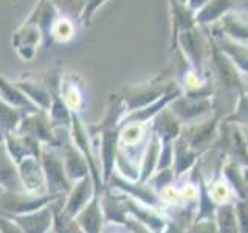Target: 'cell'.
I'll return each instance as SVG.
<instances>
[{"label": "cell", "mask_w": 248, "mask_h": 233, "mask_svg": "<svg viewBox=\"0 0 248 233\" xmlns=\"http://www.w3.org/2000/svg\"><path fill=\"white\" fill-rule=\"evenodd\" d=\"M11 219L19 224L23 233H50L53 227V210L46 205L33 213L13 216Z\"/></svg>", "instance_id": "603a6c76"}, {"label": "cell", "mask_w": 248, "mask_h": 233, "mask_svg": "<svg viewBox=\"0 0 248 233\" xmlns=\"http://www.w3.org/2000/svg\"><path fill=\"white\" fill-rule=\"evenodd\" d=\"M16 84L34 106H37L41 111L48 112L53 101V90L50 89V85L36 80H19L16 81Z\"/></svg>", "instance_id": "f1b7e54d"}, {"label": "cell", "mask_w": 248, "mask_h": 233, "mask_svg": "<svg viewBox=\"0 0 248 233\" xmlns=\"http://www.w3.org/2000/svg\"><path fill=\"white\" fill-rule=\"evenodd\" d=\"M56 199L58 198H53L50 194H31L27 191H2V194H0V215L13 217L33 213L50 205Z\"/></svg>", "instance_id": "277c9868"}, {"label": "cell", "mask_w": 248, "mask_h": 233, "mask_svg": "<svg viewBox=\"0 0 248 233\" xmlns=\"http://www.w3.org/2000/svg\"><path fill=\"white\" fill-rule=\"evenodd\" d=\"M23 116H25V114H23L20 109L5 103V101L0 98V131H2L3 134L17 132Z\"/></svg>", "instance_id": "836d02e7"}, {"label": "cell", "mask_w": 248, "mask_h": 233, "mask_svg": "<svg viewBox=\"0 0 248 233\" xmlns=\"http://www.w3.org/2000/svg\"><path fill=\"white\" fill-rule=\"evenodd\" d=\"M213 31H217L236 42L248 44V16L232 10L217 22V27H214Z\"/></svg>", "instance_id": "ac0fdd59"}, {"label": "cell", "mask_w": 248, "mask_h": 233, "mask_svg": "<svg viewBox=\"0 0 248 233\" xmlns=\"http://www.w3.org/2000/svg\"><path fill=\"white\" fill-rule=\"evenodd\" d=\"M244 8H247V10H248V0H247V2H245V5H244Z\"/></svg>", "instance_id": "f5cc1de1"}, {"label": "cell", "mask_w": 248, "mask_h": 233, "mask_svg": "<svg viewBox=\"0 0 248 233\" xmlns=\"http://www.w3.org/2000/svg\"><path fill=\"white\" fill-rule=\"evenodd\" d=\"M152 188L155 191H160L161 188H165L168 185H172L177 183V177L174 173V168H166V169H157L155 173L152 174V177L147 181Z\"/></svg>", "instance_id": "60d3db41"}, {"label": "cell", "mask_w": 248, "mask_h": 233, "mask_svg": "<svg viewBox=\"0 0 248 233\" xmlns=\"http://www.w3.org/2000/svg\"><path fill=\"white\" fill-rule=\"evenodd\" d=\"M175 51L182 54L191 68L205 75V64L208 54L211 53V37H206L203 28L196 25L177 36Z\"/></svg>", "instance_id": "7a4b0ae2"}, {"label": "cell", "mask_w": 248, "mask_h": 233, "mask_svg": "<svg viewBox=\"0 0 248 233\" xmlns=\"http://www.w3.org/2000/svg\"><path fill=\"white\" fill-rule=\"evenodd\" d=\"M17 168H19V177L23 191L31 194H46L45 174L42 169L41 159L37 157L23 159L20 163H17Z\"/></svg>", "instance_id": "9a60e30c"}, {"label": "cell", "mask_w": 248, "mask_h": 233, "mask_svg": "<svg viewBox=\"0 0 248 233\" xmlns=\"http://www.w3.org/2000/svg\"><path fill=\"white\" fill-rule=\"evenodd\" d=\"M78 25H79V23L73 22L72 19L59 16L51 28V41H56L59 44H68L70 41H73V37L76 36Z\"/></svg>", "instance_id": "d590c367"}, {"label": "cell", "mask_w": 248, "mask_h": 233, "mask_svg": "<svg viewBox=\"0 0 248 233\" xmlns=\"http://www.w3.org/2000/svg\"><path fill=\"white\" fill-rule=\"evenodd\" d=\"M213 44L232 61L240 73H248V44L236 42L232 39L213 31Z\"/></svg>", "instance_id": "ffe728a7"}, {"label": "cell", "mask_w": 248, "mask_h": 233, "mask_svg": "<svg viewBox=\"0 0 248 233\" xmlns=\"http://www.w3.org/2000/svg\"><path fill=\"white\" fill-rule=\"evenodd\" d=\"M103 233H129L126 227H123V225H113V224H108V227L104 229Z\"/></svg>", "instance_id": "681fc988"}, {"label": "cell", "mask_w": 248, "mask_h": 233, "mask_svg": "<svg viewBox=\"0 0 248 233\" xmlns=\"http://www.w3.org/2000/svg\"><path fill=\"white\" fill-rule=\"evenodd\" d=\"M206 190L209 198L213 199V202L217 207L223 204H231V202L236 200L232 188L227 182V179L222 176V171L217 173L213 179H206Z\"/></svg>", "instance_id": "4dcf8cb0"}, {"label": "cell", "mask_w": 248, "mask_h": 233, "mask_svg": "<svg viewBox=\"0 0 248 233\" xmlns=\"http://www.w3.org/2000/svg\"><path fill=\"white\" fill-rule=\"evenodd\" d=\"M3 145L16 163H20L23 159L28 157L41 159L42 145L30 135H22L19 132H10V134H5L3 137Z\"/></svg>", "instance_id": "2e32d148"}, {"label": "cell", "mask_w": 248, "mask_h": 233, "mask_svg": "<svg viewBox=\"0 0 248 233\" xmlns=\"http://www.w3.org/2000/svg\"><path fill=\"white\" fill-rule=\"evenodd\" d=\"M95 194H98L96 191V185L93 182V177L87 176L84 177L82 181L73 183L72 190L65 196L64 202H62V213H65L67 216L76 217L82 210L85 208V205L95 198Z\"/></svg>", "instance_id": "8fae6325"}, {"label": "cell", "mask_w": 248, "mask_h": 233, "mask_svg": "<svg viewBox=\"0 0 248 233\" xmlns=\"http://www.w3.org/2000/svg\"><path fill=\"white\" fill-rule=\"evenodd\" d=\"M0 98H2L5 103L20 109L25 115L41 111V109L31 103L30 98L17 87V84L11 83L10 80H6V78L2 75H0Z\"/></svg>", "instance_id": "4316f807"}, {"label": "cell", "mask_w": 248, "mask_h": 233, "mask_svg": "<svg viewBox=\"0 0 248 233\" xmlns=\"http://www.w3.org/2000/svg\"><path fill=\"white\" fill-rule=\"evenodd\" d=\"M59 16L72 19L76 23H81L85 0H53Z\"/></svg>", "instance_id": "8d00e7d4"}, {"label": "cell", "mask_w": 248, "mask_h": 233, "mask_svg": "<svg viewBox=\"0 0 248 233\" xmlns=\"http://www.w3.org/2000/svg\"><path fill=\"white\" fill-rule=\"evenodd\" d=\"M234 6H236V0H209L199 13H196L197 25L202 28L214 25L225 14L232 11Z\"/></svg>", "instance_id": "f546056e"}, {"label": "cell", "mask_w": 248, "mask_h": 233, "mask_svg": "<svg viewBox=\"0 0 248 233\" xmlns=\"http://www.w3.org/2000/svg\"><path fill=\"white\" fill-rule=\"evenodd\" d=\"M214 219L217 222L219 233H239L234 202L217 207Z\"/></svg>", "instance_id": "e575fe53"}, {"label": "cell", "mask_w": 248, "mask_h": 233, "mask_svg": "<svg viewBox=\"0 0 248 233\" xmlns=\"http://www.w3.org/2000/svg\"><path fill=\"white\" fill-rule=\"evenodd\" d=\"M186 233H219V229H217V222L213 217V219L192 221L186 227Z\"/></svg>", "instance_id": "7bdbcfd3"}, {"label": "cell", "mask_w": 248, "mask_h": 233, "mask_svg": "<svg viewBox=\"0 0 248 233\" xmlns=\"http://www.w3.org/2000/svg\"><path fill=\"white\" fill-rule=\"evenodd\" d=\"M186 227H188V225L183 224L182 221L174 219V217H169L161 233H186Z\"/></svg>", "instance_id": "bcb514c9"}, {"label": "cell", "mask_w": 248, "mask_h": 233, "mask_svg": "<svg viewBox=\"0 0 248 233\" xmlns=\"http://www.w3.org/2000/svg\"><path fill=\"white\" fill-rule=\"evenodd\" d=\"M70 138H72V143L81 151V154L85 157V160H87L89 168H90V174L93 177V182L96 185V191L103 193L104 183H103V177H101V168H99L98 159H95V154H93V138L90 137L87 126L82 123L78 112L72 114Z\"/></svg>", "instance_id": "5b68a950"}, {"label": "cell", "mask_w": 248, "mask_h": 233, "mask_svg": "<svg viewBox=\"0 0 248 233\" xmlns=\"http://www.w3.org/2000/svg\"><path fill=\"white\" fill-rule=\"evenodd\" d=\"M180 194H182V199H183V207L188 208L189 212H192L196 215V210H197V204H199V196H200V186L199 182L196 179H192L189 176V179L186 182H183L180 186Z\"/></svg>", "instance_id": "74e56055"}, {"label": "cell", "mask_w": 248, "mask_h": 233, "mask_svg": "<svg viewBox=\"0 0 248 233\" xmlns=\"http://www.w3.org/2000/svg\"><path fill=\"white\" fill-rule=\"evenodd\" d=\"M223 124H234V126L239 128H248V92L239 93L237 106L223 120Z\"/></svg>", "instance_id": "f35d334b"}, {"label": "cell", "mask_w": 248, "mask_h": 233, "mask_svg": "<svg viewBox=\"0 0 248 233\" xmlns=\"http://www.w3.org/2000/svg\"><path fill=\"white\" fill-rule=\"evenodd\" d=\"M234 208H236L239 233H248V200L236 199L234 200Z\"/></svg>", "instance_id": "b9f144b4"}, {"label": "cell", "mask_w": 248, "mask_h": 233, "mask_svg": "<svg viewBox=\"0 0 248 233\" xmlns=\"http://www.w3.org/2000/svg\"><path fill=\"white\" fill-rule=\"evenodd\" d=\"M183 128L185 124L170 111L169 106L166 109H163L151 123L152 132L161 140V143H174L182 135Z\"/></svg>", "instance_id": "e0dca14e"}, {"label": "cell", "mask_w": 248, "mask_h": 233, "mask_svg": "<svg viewBox=\"0 0 248 233\" xmlns=\"http://www.w3.org/2000/svg\"><path fill=\"white\" fill-rule=\"evenodd\" d=\"M107 0H85V5H84V13H82V19L81 23L82 25H90V22L93 19V16L96 14V11L103 6Z\"/></svg>", "instance_id": "ee69618b"}, {"label": "cell", "mask_w": 248, "mask_h": 233, "mask_svg": "<svg viewBox=\"0 0 248 233\" xmlns=\"http://www.w3.org/2000/svg\"><path fill=\"white\" fill-rule=\"evenodd\" d=\"M58 17H59V13L56 10V6H54L53 0H39L36 8L27 17L30 22H33L34 25H37V28L41 30L45 47L53 42L51 41V28Z\"/></svg>", "instance_id": "d6986e66"}, {"label": "cell", "mask_w": 248, "mask_h": 233, "mask_svg": "<svg viewBox=\"0 0 248 233\" xmlns=\"http://www.w3.org/2000/svg\"><path fill=\"white\" fill-rule=\"evenodd\" d=\"M213 107H214L213 97L189 98V97L180 95L169 104L170 111H172L186 126L205 120V116H208L213 112Z\"/></svg>", "instance_id": "9c48e42d"}, {"label": "cell", "mask_w": 248, "mask_h": 233, "mask_svg": "<svg viewBox=\"0 0 248 233\" xmlns=\"http://www.w3.org/2000/svg\"><path fill=\"white\" fill-rule=\"evenodd\" d=\"M75 73H65L61 80L59 97L72 112H79L84 104V87Z\"/></svg>", "instance_id": "d4e9b609"}, {"label": "cell", "mask_w": 248, "mask_h": 233, "mask_svg": "<svg viewBox=\"0 0 248 233\" xmlns=\"http://www.w3.org/2000/svg\"><path fill=\"white\" fill-rule=\"evenodd\" d=\"M17 132L22 135H30L36 138L42 146L44 145L59 146L56 129L53 128L46 111H37V112L25 115L20 121Z\"/></svg>", "instance_id": "ba28073f"}, {"label": "cell", "mask_w": 248, "mask_h": 233, "mask_svg": "<svg viewBox=\"0 0 248 233\" xmlns=\"http://www.w3.org/2000/svg\"><path fill=\"white\" fill-rule=\"evenodd\" d=\"M211 62L214 66V70L217 76H219V81L225 85L227 89H232L239 93L245 92L244 90V83L240 80V72L236 68V66L232 64V61L220 51L217 47L211 42Z\"/></svg>", "instance_id": "5bb4252c"}, {"label": "cell", "mask_w": 248, "mask_h": 233, "mask_svg": "<svg viewBox=\"0 0 248 233\" xmlns=\"http://www.w3.org/2000/svg\"><path fill=\"white\" fill-rule=\"evenodd\" d=\"M72 114L73 112L70 111L67 104L59 97L58 90H53V101L48 109V116H50L53 128L70 131V126H72Z\"/></svg>", "instance_id": "d6a6232c"}, {"label": "cell", "mask_w": 248, "mask_h": 233, "mask_svg": "<svg viewBox=\"0 0 248 233\" xmlns=\"http://www.w3.org/2000/svg\"><path fill=\"white\" fill-rule=\"evenodd\" d=\"M160 152H161V140L151 129V135L144 145L141 162H140V182H147L155 171H157Z\"/></svg>", "instance_id": "484cf974"}, {"label": "cell", "mask_w": 248, "mask_h": 233, "mask_svg": "<svg viewBox=\"0 0 248 233\" xmlns=\"http://www.w3.org/2000/svg\"><path fill=\"white\" fill-rule=\"evenodd\" d=\"M219 116H209L202 121H197L194 124H188L183 128L182 135L185 137L186 143H188L194 151L203 155L211 150V146L219 137Z\"/></svg>", "instance_id": "52a82bcc"}, {"label": "cell", "mask_w": 248, "mask_h": 233, "mask_svg": "<svg viewBox=\"0 0 248 233\" xmlns=\"http://www.w3.org/2000/svg\"><path fill=\"white\" fill-rule=\"evenodd\" d=\"M170 13V51H175L177 36L197 25L196 13L186 3V0H168Z\"/></svg>", "instance_id": "4fadbf2b"}, {"label": "cell", "mask_w": 248, "mask_h": 233, "mask_svg": "<svg viewBox=\"0 0 248 233\" xmlns=\"http://www.w3.org/2000/svg\"><path fill=\"white\" fill-rule=\"evenodd\" d=\"M240 131H242L244 138H245V142H247V145H248V128H240Z\"/></svg>", "instance_id": "f907efd6"}, {"label": "cell", "mask_w": 248, "mask_h": 233, "mask_svg": "<svg viewBox=\"0 0 248 233\" xmlns=\"http://www.w3.org/2000/svg\"><path fill=\"white\" fill-rule=\"evenodd\" d=\"M50 233H51V232H50Z\"/></svg>", "instance_id": "11a10c76"}, {"label": "cell", "mask_w": 248, "mask_h": 233, "mask_svg": "<svg viewBox=\"0 0 248 233\" xmlns=\"http://www.w3.org/2000/svg\"><path fill=\"white\" fill-rule=\"evenodd\" d=\"M0 188L3 191H23L17 163L11 159L3 143L0 145Z\"/></svg>", "instance_id": "83f0119b"}, {"label": "cell", "mask_w": 248, "mask_h": 233, "mask_svg": "<svg viewBox=\"0 0 248 233\" xmlns=\"http://www.w3.org/2000/svg\"><path fill=\"white\" fill-rule=\"evenodd\" d=\"M200 157H202V154L194 151L192 148L186 143L183 135L178 137L174 142V165H172L177 181L185 176H189V173L199 163Z\"/></svg>", "instance_id": "44dd1931"}, {"label": "cell", "mask_w": 248, "mask_h": 233, "mask_svg": "<svg viewBox=\"0 0 248 233\" xmlns=\"http://www.w3.org/2000/svg\"><path fill=\"white\" fill-rule=\"evenodd\" d=\"M41 163L45 174L46 194L53 198L62 199L72 190L73 183L68 181L62 160V152L59 146L44 145L41 152Z\"/></svg>", "instance_id": "6da1fadb"}, {"label": "cell", "mask_w": 248, "mask_h": 233, "mask_svg": "<svg viewBox=\"0 0 248 233\" xmlns=\"http://www.w3.org/2000/svg\"><path fill=\"white\" fill-rule=\"evenodd\" d=\"M106 188L113 190L121 194H126V196L141 202L144 205H149L154 208H163L160 198H158V193L155 191L149 183L140 182V181H129V179H124L121 174L116 173V171H113V174L110 176V179H108Z\"/></svg>", "instance_id": "8992f818"}, {"label": "cell", "mask_w": 248, "mask_h": 233, "mask_svg": "<svg viewBox=\"0 0 248 233\" xmlns=\"http://www.w3.org/2000/svg\"><path fill=\"white\" fill-rule=\"evenodd\" d=\"M2 191H3V190H2V188H0V194H2Z\"/></svg>", "instance_id": "db71d44e"}, {"label": "cell", "mask_w": 248, "mask_h": 233, "mask_svg": "<svg viewBox=\"0 0 248 233\" xmlns=\"http://www.w3.org/2000/svg\"><path fill=\"white\" fill-rule=\"evenodd\" d=\"M41 44H44L41 30L28 19L13 34V47L23 61L33 59L37 50V45Z\"/></svg>", "instance_id": "7c38bea8"}, {"label": "cell", "mask_w": 248, "mask_h": 233, "mask_svg": "<svg viewBox=\"0 0 248 233\" xmlns=\"http://www.w3.org/2000/svg\"><path fill=\"white\" fill-rule=\"evenodd\" d=\"M64 199H56L50 204V207L53 210L51 233H84L81 225L78 224L76 217L67 216L65 213H62L61 208H62V202H64Z\"/></svg>", "instance_id": "1f68e13d"}, {"label": "cell", "mask_w": 248, "mask_h": 233, "mask_svg": "<svg viewBox=\"0 0 248 233\" xmlns=\"http://www.w3.org/2000/svg\"><path fill=\"white\" fill-rule=\"evenodd\" d=\"M0 233H23V230L19 227L17 222L11 219V217L0 215Z\"/></svg>", "instance_id": "f6af8a7d"}, {"label": "cell", "mask_w": 248, "mask_h": 233, "mask_svg": "<svg viewBox=\"0 0 248 233\" xmlns=\"http://www.w3.org/2000/svg\"><path fill=\"white\" fill-rule=\"evenodd\" d=\"M78 224L81 225L84 233H103L104 232V224L106 217L103 213V207H101L99 200V193L95 194L82 212L76 216Z\"/></svg>", "instance_id": "cb8c5ba5"}, {"label": "cell", "mask_w": 248, "mask_h": 233, "mask_svg": "<svg viewBox=\"0 0 248 233\" xmlns=\"http://www.w3.org/2000/svg\"><path fill=\"white\" fill-rule=\"evenodd\" d=\"M99 200H101V207H103L106 222L113 225H123L124 227L126 221L130 216L126 207H124V202L120 196V193L104 188L103 193H99Z\"/></svg>", "instance_id": "7402d4cb"}, {"label": "cell", "mask_w": 248, "mask_h": 233, "mask_svg": "<svg viewBox=\"0 0 248 233\" xmlns=\"http://www.w3.org/2000/svg\"><path fill=\"white\" fill-rule=\"evenodd\" d=\"M208 2H209V0H186V3H188V6L194 13H199Z\"/></svg>", "instance_id": "c3c4849f"}, {"label": "cell", "mask_w": 248, "mask_h": 233, "mask_svg": "<svg viewBox=\"0 0 248 233\" xmlns=\"http://www.w3.org/2000/svg\"><path fill=\"white\" fill-rule=\"evenodd\" d=\"M124 227L127 229L129 233H155L149 227H146L144 224H141V222H138L137 219H134V217H129Z\"/></svg>", "instance_id": "7dc6e473"}, {"label": "cell", "mask_w": 248, "mask_h": 233, "mask_svg": "<svg viewBox=\"0 0 248 233\" xmlns=\"http://www.w3.org/2000/svg\"><path fill=\"white\" fill-rule=\"evenodd\" d=\"M120 196H121V199L124 202V207H126L130 217H134V219H137L138 222L144 224L146 227H149L155 233L163 232V229H165V225L169 219V216H166L165 210L144 205L141 202L126 196V194L120 193Z\"/></svg>", "instance_id": "30bf717a"}, {"label": "cell", "mask_w": 248, "mask_h": 233, "mask_svg": "<svg viewBox=\"0 0 248 233\" xmlns=\"http://www.w3.org/2000/svg\"><path fill=\"white\" fill-rule=\"evenodd\" d=\"M3 137H5V134H3V132H2V131H0V145H2V143H3Z\"/></svg>", "instance_id": "816d5d0a"}, {"label": "cell", "mask_w": 248, "mask_h": 233, "mask_svg": "<svg viewBox=\"0 0 248 233\" xmlns=\"http://www.w3.org/2000/svg\"><path fill=\"white\" fill-rule=\"evenodd\" d=\"M158 198L163 208H182L183 207V199H182V194H180V188L178 185L172 183V185H168L165 188H161L158 191Z\"/></svg>", "instance_id": "ab89813d"}, {"label": "cell", "mask_w": 248, "mask_h": 233, "mask_svg": "<svg viewBox=\"0 0 248 233\" xmlns=\"http://www.w3.org/2000/svg\"><path fill=\"white\" fill-rule=\"evenodd\" d=\"M174 81H175L174 78H169L168 80L166 76H158L149 83L124 87L118 93V97L121 98L124 107H126V115L155 103L158 98L165 95Z\"/></svg>", "instance_id": "3957f363"}]
</instances>
